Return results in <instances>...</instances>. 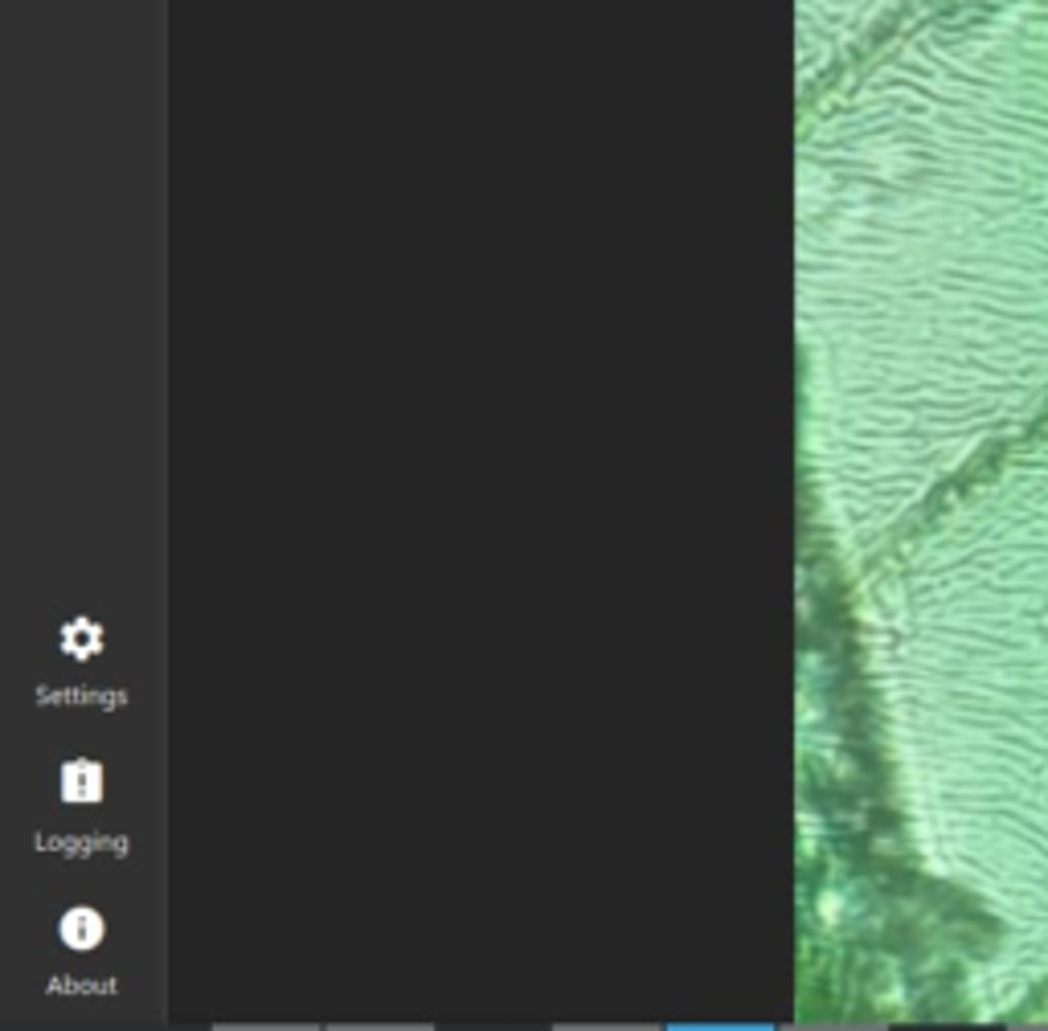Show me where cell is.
<instances>
[{
	"label": "cell",
	"mask_w": 1048,
	"mask_h": 1031,
	"mask_svg": "<svg viewBox=\"0 0 1048 1031\" xmlns=\"http://www.w3.org/2000/svg\"><path fill=\"white\" fill-rule=\"evenodd\" d=\"M103 934H107L103 917L94 909H86V905L70 909L66 917H62V925H58V938L66 941L70 950H94V946L103 941Z\"/></svg>",
	"instance_id": "6da1fadb"
},
{
	"label": "cell",
	"mask_w": 1048,
	"mask_h": 1031,
	"mask_svg": "<svg viewBox=\"0 0 1048 1031\" xmlns=\"http://www.w3.org/2000/svg\"><path fill=\"white\" fill-rule=\"evenodd\" d=\"M62 647H66L70 656L86 659V656H94V651L103 647V635H99L91 622H74V627H66V635H62Z\"/></svg>",
	"instance_id": "3957f363"
},
{
	"label": "cell",
	"mask_w": 1048,
	"mask_h": 1031,
	"mask_svg": "<svg viewBox=\"0 0 1048 1031\" xmlns=\"http://www.w3.org/2000/svg\"><path fill=\"white\" fill-rule=\"evenodd\" d=\"M99 794H103V770L94 762L79 757L62 770V798L66 803H94Z\"/></svg>",
	"instance_id": "7a4b0ae2"
}]
</instances>
